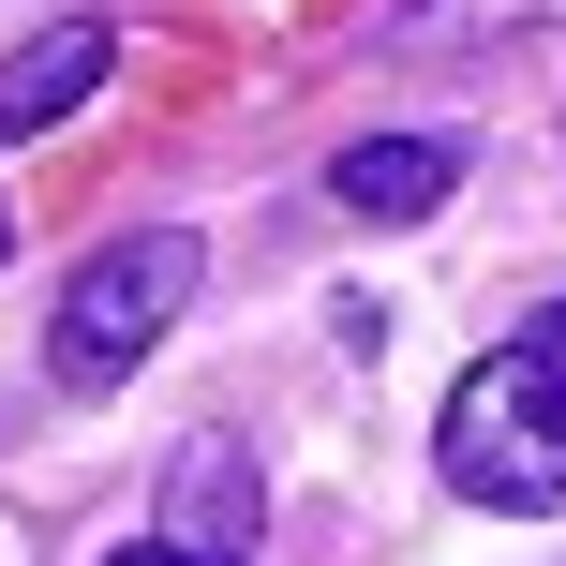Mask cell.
I'll list each match as a JSON object with an SVG mask.
<instances>
[{
	"mask_svg": "<svg viewBox=\"0 0 566 566\" xmlns=\"http://www.w3.org/2000/svg\"><path fill=\"white\" fill-rule=\"evenodd\" d=\"M105 75H119V30H105V15H60V30H30V45L0 60V135H45V119H75Z\"/></svg>",
	"mask_w": 566,
	"mask_h": 566,
	"instance_id": "cell-3",
	"label": "cell"
},
{
	"mask_svg": "<svg viewBox=\"0 0 566 566\" xmlns=\"http://www.w3.org/2000/svg\"><path fill=\"white\" fill-rule=\"evenodd\" d=\"M195 269H209V254H195L179 224L105 239V254L60 283V313H45V373H60V388H119V373H135L179 313H195Z\"/></svg>",
	"mask_w": 566,
	"mask_h": 566,
	"instance_id": "cell-2",
	"label": "cell"
},
{
	"mask_svg": "<svg viewBox=\"0 0 566 566\" xmlns=\"http://www.w3.org/2000/svg\"><path fill=\"white\" fill-rule=\"evenodd\" d=\"M0 239H15V209H0Z\"/></svg>",
	"mask_w": 566,
	"mask_h": 566,
	"instance_id": "cell-8",
	"label": "cell"
},
{
	"mask_svg": "<svg viewBox=\"0 0 566 566\" xmlns=\"http://www.w3.org/2000/svg\"><path fill=\"white\" fill-rule=\"evenodd\" d=\"M328 195L358 209V224H432V209L462 195V135H358L328 165Z\"/></svg>",
	"mask_w": 566,
	"mask_h": 566,
	"instance_id": "cell-4",
	"label": "cell"
},
{
	"mask_svg": "<svg viewBox=\"0 0 566 566\" xmlns=\"http://www.w3.org/2000/svg\"><path fill=\"white\" fill-rule=\"evenodd\" d=\"M105 566H239V552H195V537H165V522H149V537H119Z\"/></svg>",
	"mask_w": 566,
	"mask_h": 566,
	"instance_id": "cell-6",
	"label": "cell"
},
{
	"mask_svg": "<svg viewBox=\"0 0 566 566\" xmlns=\"http://www.w3.org/2000/svg\"><path fill=\"white\" fill-rule=\"evenodd\" d=\"M432 462H448L462 507H566V373L537 358V328H507L432 418Z\"/></svg>",
	"mask_w": 566,
	"mask_h": 566,
	"instance_id": "cell-1",
	"label": "cell"
},
{
	"mask_svg": "<svg viewBox=\"0 0 566 566\" xmlns=\"http://www.w3.org/2000/svg\"><path fill=\"white\" fill-rule=\"evenodd\" d=\"M165 537L254 552V448H239V432H195V448L165 462Z\"/></svg>",
	"mask_w": 566,
	"mask_h": 566,
	"instance_id": "cell-5",
	"label": "cell"
},
{
	"mask_svg": "<svg viewBox=\"0 0 566 566\" xmlns=\"http://www.w3.org/2000/svg\"><path fill=\"white\" fill-rule=\"evenodd\" d=\"M522 328H537V358H552V373H566V298H552V313H522Z\"/></svg>",
	"mask_w": 566,
	"mask_h": 566,
	"instance_id": "cell-7",
	"label": "cell"
}]
</instances>
